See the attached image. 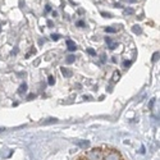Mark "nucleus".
Segmentation results:
<instances>
[{
	"label": "nucleus",
	"mask_w": 160,
	"mask_h": 160,
	"mask_svg": "<svg viewBox=\"0 0 160 160\" xmlns=\"http://www.w3.org/2000/svg\"><path fill=\"white\" fill-rule=\"evenodd\" d=\"M86 160H103V150L101 149H92L86 152Z\"/></svg>",
	"instance_id": "f257e3e1"
},
{
	"label": "nucleus",
	"mask_w": 160,
	"mask_h": 160,
	"mask_svg": "<svg viewBox=\"0 0 160 160\" xmlns=\"http://www.w3.org/2000/svg\"><path fill=\"white\" fill-rule=\"evenodd\" d=\"M103 160H123L122 155L117 150H109L105 154H103Z\"/></svg>",
	"instance_id": "f03ea898"
},
{
	"label": "nucleus",
	"mask_w": 160,
	"mask_h": 160,
	"mask_svg": "<svg viewBox=\"0 0 160 160\" xmlns=\"http://www.w3.org/2000/svg\"><path fill=\"white\" fill-rule=\"evenodd\" d=\"M76 145L78 147H81V149H87V147L90 146V141L88 140H78V141H76Z\"/></svg>",
	"instance_id": "7ed1b4c3"
},
{
	"label": "nucleus",
	"mask_w": 160,
	"mask_h": 160,
	"mask_svg": "<svg viewBox=\"0 0 160 160\" xmlns=\"http://www.w3.org/2000/svg\"><path fill=\"white\" fill-rule=\"evenodd\" d=\"M60 70H61V74L66 77V78H70V77L73 76V72H72V70L68 69V68H66V67H61Z\"/></svg>",
	"instance_id": "20e7f679"
},
{
	"label": "nucleus",
	"mask_w": 160,
	"mask_h": 160,
	"mask_svg": "<svg viewBox=\"0 0 160 160\" xmlns=\"http://www.w3.org/2000/svg\"><path fill=\"white\" fill-rule=\"evenodd\" d=\"M105 42L108 44V46H109V49H112V50H114L117 46H118V44H117L115 41H113V40L109 37H105Z\"/></svg>",
	"instance_id": "39448f33"
},
{
	"label": "nucleus",
	"mask_w": 160,
	"mask_h": 160,
	"mask_svg": "<svg viewBox=\"0 0 160 160\" xmlns=\"http://www.w3.org/2000/svg\"><path fill=\"white\" fill-rule=\"evenodd\" d=\"M67 46H68V50L69 51H74L76 49H77V45L72 41V40H67Z\"/></svg>",
	"instance_id": "423d86ee"
},
{
	"label": "nucleus",
	"mask_w": 160,
	"mask_h": 160,
	"mask_svg": "<svg viewBox=\"0 0 160 160\" xmlns=\"http://www.w3.org/2000/svg\"><path fill=\"white\" fill-rule=\"evenodd\" d=\"M132 32L136 33V35H141V33H142V28H141V26H138V24H134V26H132Z\"/></svg>",
	"instance_id": "0eeeda50"
},
{
	"label": "nucleus",
	"mask_w": 160,
	"mask_h": 160,
	"mask_svg": "<svg viewBox=\"0 0 160 160\" xmlns=\"http://www.w3.org/2000/svg\"><path fill=\"white\" fill-rule=\"evenodd\" d=\"M26 91H27V85H26V83H22V85L19 86V88H18V94H19V95H23Z\"/></svg>",
	"instance_id": "6e6552de"
},
{
	"label": "nucleus",
	"mask_w": 160,
	"mask_h": 160,
	"mask_svg": "<svg viewBox=\"0 0 160 160\" xmlns=\"http://www.w3.org/2000/svg\"><path fill=\"white\" fill-rule=\"evenodd\" d=\"M119 78H121V72H119V70H115V72L113 73V81L117 82V81H119Z\"/></svg>",
	"instance_id": "1a4fd4ad"
},
{
	"label": "nucleus",
	"mask_w": 160,
	"mask_h": 160,
	"mask_svg": "<svg viewBox=\"0 0 160 160\" xmlns=\"http://www.w3.org/2000/svg\"><path fill=\"white\" fill-rule=\"evenodd\" d=\"M123 14L124 15H132V14H134V10L132 8H126L124 10H123Z\"/></svg>",
	"instance_id": "9d476101"
},
{
	"label": "nucleus",
	"mask_w": 160,
	"mask_h": 160,
	"mask_svg": "<svg viewBox=\"0 0 160 160\" xmlns=\"http://www.w3.org/2000/svg\"><path fill=\"white\" fill-rule=\"evenodd\" d=\"M74 60H76V57H74V55H68V57H67V59H66V63H67V64H72Z\"/></svg>",
	"instance_id": "9b49d317"
},
{
	"label": "nucleus",
	"mask_w": 160,
	"mask_h": 160,
	"mask_svg": "<svg viewBox=\"0 0 160 160\" xmlns=\"http://www.w3.org/2000/svg\"><path fill=\"white\" fill-rule=\"evenodd\" d=\"M105 31L109 32V33H114V32L118 31V28H117V27H105Z\"/></svg>",
	"instance_id": "f8f14e48"
},
{
	"label": "nucleus",
	"mask_w": 160,
	"mask_h": 160,
	"mask_svg": "<svg viewBox=\"0 0 160 160\" xmlns=\"http://www.w3.org/2000/svg\"><path fill=\"white\" fill-rule=\"evenodd\" d=\"M57 122H58L57 118H51V119H49V121L42 122V124H51V123H57Z\"/></svg>",
	"instance_id": "ddd939ff"
},
{
	"label": "nucleus",
	"mask_w": 160,
	"mask_h": 160,
	"mask_svg": "<svg viewBox=\"0 0 160 160\" xmlns=\"http://www.w3.org/2000/svg\"><path fill=\"white\" fill-rule=\"evenodd\" d=\"M154 63H155L156 60H159V51H155V53L152 54V59H151Z\"/></svg>",
	"instance_id": "4468645a"
},
{
	"label": "nucleus",
	"mask_w": 160,
	"mask_h": 160,
	"mask_svg": "<svg viewBox=\"0 0 160 160\" xmlns=\"http://www.w3.org/2000/svg\"><path fill=\"white\" fill-rule=\"evenodd\" d=\"M132 66V60H124L123 61V67L124 68H128V67H131Z\"/></svg>",
	"instance_id": "2eb2a0df"
},
{
	"label": "nucleus",
	"mask_w": 160,
	"mask_h": 160,
	"mask_svg": "<svg viewBox=\"0 0 160 160\" xmlns=\"http://www.w3.org/2000/svg\"><path fill=\"white\" fill-rule=\"evenodd\" d=\"M48 82H49V85H50V86H53V85H55V78H54L53 76H49Z\"/></svg>",
	"instance_id": "dca6fc26"
},
{
	"label": "nucleus",
	"mask_w": 160,
	"mask_h": 160,
	"mask_svg": "<svg viewBox=\"0 0 160 160\" xmlns=\"http://www.w3.org/2000/svg\"><path fill=\"white\" fill-rule=\"evenodd\" d=\"M60 37H61V36L59 35V33H53V35H51V39H53L54 41H58Z\"/></svg>",
	"instance_id": "f3484780"
},
{
	"label": "nucleus",
	"mask_w": 160,
	"mask_h": 160,
	"mask_svg": "<svg viewBox=\"0 0 160 160\" xmlns=\"http://www.w3.org/2000/svg\"><path fill=\"white\" fill-rule=\"evenodd\" d=\"M100 14L103 15L104 18H112V14H110V13H108V12H101Z\"/></svg>",
	"instance_id": "a211bd4d"
},
{
	"label": "nucleus",
	"mask_w": 160,
	"mask_h": 160,
	"mask_svg": "<svg viewBox=\"0 0 160 160\" xmlns=\"http://www.w3.org/2000/svg\"><path fill=\"white\" fill-rule=\"evenodd\" d=\"M87 53L90 54V55H96V51H95L94 49H91V48H90V49H87Z\"/></svg>",
	"instance_id": "6ab92c4d"
},
{
	"label": "nucleus",
	"mask_w": 160,
	"mask_h": 160,
	"mask_svg": "<svg viewBox=\"0 0 160 160\" xmlns=\"http://www.w3.org/2000/svg\"><path fill=\"white\" fill-rule=\"evenodd\" d=\"M76 24H77V26H78V27H85V26H86L83 21H78V22H77Z\"/></svg>",
	"instance_id": "aec40b11"
},
{
	"label": "nucleus",
	"mask_w": 160,
	"mask_h": 160,
	"mask_svg": "<svg viewBox=\"0 0 160 160\" xmlns=\"http://www.w3.org/2000/svg\"><path fill=\"white\" fill-rule=\"evenodd\" d=\"M154 103H155V99H151V100H150V103H149V109H152Z\"/></svg>",
	"instance_id": "412c9836"
},
{
	"label": "nucleus",
	"mask_w": 160,
	"mask_h": 160,
	"mask_svg": "<svg viewBox=\"0 0 160 160\" xmlns=\"http://www.w3.org/2000/svg\"><path fill=\"white\" fill-rule=\"evenodd\" d=\"M35 97H36V95H35V94H30L27 99H28V100H32V99H35Z\"/></svg>",
	"instance_id": "4be33fe9"
},
{
	"label": "nucleus",
	"mask_w": 160,
	"mask_h": 160,
	"mask_svg": "<svg viewBox=\"0 0 160 160\" xmlns=\"http://www.w3.org/2000/svg\"><path fill=\"white\" fill-rule=\"evenodd\" d=\"M50 10H51L50 5H45V12H46V13H48V12H50Z\"/></svg>",
	"instance_id": "5701e85b"
},
{
	"label": "nucleus",
	"mask_w": 160,
	"mask_h": 160,
	"mask_svg": "<svg viewBox=\"0 0 160 160\" xmlns=\"http://www.w3.org/2000/svg\"><path fill=\"white\" fill-rule=\"evenodd\" d=\"M105 58H106V55H105V54H103V55H101V61H103V63H104V61H105Z\"/></svg>",
	"instance_id": "b1692460"
},
{
	"label": "nucleus",
	"mask_w": 160,
	"mask_h": 160,
	"mask_svg": "<svg viewBox=\"0 0 160 160\" xmlns=\"http://www.w3.org/2000/svg\"><path fill=\"white\" fill-rule=\"evenodd\" d=\"M114 7H115V8H122V5H121V3H115Z\"/></svg>",
	"instance_id": "393cba45"
},
{
	"label": "nucleus",
	"mask_w": 160,
	"mask_h": 160,
	"mask_svg": "<svg viewBox=\"0 0 160 160\" xmlns=\"http://www.w3.org/2000/svg\"><path fill=\"white\" fill-rule=\"evenodd\" d=\"M48 26H49V27H53V26H54V23L51 22V21H48Z\"/></svg>",
	"instance_id": "a878e982"
},
{
	"label": "nucleus",
	"mask_w": 160,
	"mask_h": 160,
	"mask_svg": "<svg viewBox=\"0 0 160 160\" xmlns=\"http://www.w3.org/2000/svg\"><path fill=\"white\" fill-rule=\"evenodd\" d=\"M123 1H127V3H136L137 0H123Z\"/></svg>",
	"instance_id": "bb28decb"
},
{
	"label": "nucleus",
	"mask_w": 160,
	"mask_h": 160,
	"mask_svg": "<svg viewBox=\"0 0 160 160\" xmlns=\"http://www.w3.org/2000/svg\"><path fill=\"white\" fill-rule=\"evenodd\" d=\"M83 99H85V100H91V96H86V95H85Z\"/></svg>",
	"instance_id": "cd10ccee"
},
{
	"label": "nucleus",
	"mask_w": 160,
	"mask_h": 160,
	"mask_svg": "<svg viewBox=\"0 0 160 160\" xmlns=\"http://www.w3.org/2000/svg\"><path fill=\"white\" fill-rule=\"evenodd\" d=\"M140 152H141V154H145V147H143V146L141 147V151H140Z\"/></svg>",
	"instance_id": "c85d7f7f"
}]
</instances>
